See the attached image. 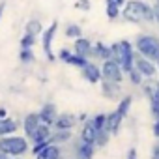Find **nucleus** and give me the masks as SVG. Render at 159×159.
Instances as JSON below:
<instances>
[{
	"mask_svg": "<svg viewBox=\"0 0 159 159\" xmlns=\"http://www.w3.org/2000/svg\"><path fill=\"white\" fill-rule=\"evenodd\" d=\"M19 60L23 64H34L36 62V56H34L32 49H21L19 51Z\"/></svg>",
	"mask_w": 159,
	"mask_h": 159,
	"instance_id": "c85d7f7f",
	"label": "nucleus"
},
{
	"mask_svg": "<svg viewBox=\"0 0 159 159\" xmlns=\"http://www.w3.org/2000/svg\"><path fill=\"white\" fill-rule=\"evenodd\" d=\"M62 157V152H60V144H45L38 153H36V159H60Z\"/></svg>",
	"mask_w": 159,
	"mask_h": 159,
	"instance_id": "4468645a",
	"label": "nucleus"
},
{
	"mask_svg": "<svg viewBox=\"0 0 159 159\" xmlns=\"http://www.w3.org/2000/svg\"><path fill=\"white\" fill-rule=\"evenodd\" d=\"M111 137H112V133H111L107 127L99 129V131H98V139H96V148H105V146L109 144Z\"/></svg>",
	"mask_w": 159,
	"mask_h": 159,
	"instance_id": "b1692460",
	"label": "nucleus"
},
{
	"mask_svg": "<svg viewBox=\"0 0 159 159\" xmlns=\"http://www.w3.org/2000/svg\"><path fill=\"white\" fill-rule=\"evenodd\" d=\"M140 86L146 98L150 99V103H159V81L157 79H144Z\"/></svg>",
	"mask_w": 159,
	"mask_h": 159,
	"instance_id": "1a4fd4ad",
	"label": "nucleus"
},
{
	"mask_svg": "<svg viewBox=\"0 0 159 159\" xmlns=\"http://www.w3.org/2000/svg\"><path fill=\"white\" fill-rule=\"evenodd\" d=\"M92 58L94 60H107V58H111V45H105L103 41H98V43H94V47H92Z\"/></svg>",
	"mask_w": 159,
	"mask_h": 159,
	"instance_id": "6ab92c4d",
	"label": "nucleus"
},
{
	"mask_svg": "<svg viewBox=\"0 0 159 159\" xmlns=\"http://www.w3.org/2000/svg\"><path fill=\"white\" fill-rule=\"evenodd\" d=\"M124 120H125V118H124L116 109H114L112 112H109V114H107V125H105V127L112 133V137H114V135H118V131H120V127H122V122H124Z\"/></svg>",
	"mask_w": 159,
	"mask_h": 159,
	"instance_id": "f3484780",
	"label": "nucleus"
},
{
	"mask_svg": "<svg viewBox=\"0 0 159 159\" xmlns=\"http://www.w3.org/2000/svg\"><path fill=\"white\" fill-rule=\"evenodd\" d=\"M92 122H94V125H96L98 131H99V129H103V127L107 125V114H105V112H99V114H96V116L92 118Z\"/></svg>",
	"mask_w": 159,
	"mask_h": 159,
	"instance_id": "7c9ffc66",
	"label": "nucleus"
},
{
	"mask_svg": "<svg viewBox=\"0 0 159 159\" xmlns=\"http://www.w3.org/2000/svg\"><path fill=\"white\" fill-rule=\"evenodd\" d=\"M152 133H153L155 139H159V118H155V124H153V127H152Z\"/></svg>",
	"mask_w": 159,
	"mask_h": 159,
	"instance_id": "f704fd0d",
	"label": "nucleus"
},
{
	"mask_svg": "<svg viewBox=\"0 0 159 159\" xmlns=\"http://www.w3.org/2000/svg\"><path fill=\"white\" fill-rule=\"evenodd\" d=\"M75 159H77V157H75Z\"/></svg>",
	"mask_w": 159,
	"mask_h": 159,
	"instance_id": "a19ab883",
	"label": "nucleus"
},
{
	"mask_svg": "<svg viewBox=\"0 0 159 159\" xmlns=\"http://www.w3.org/2000/svg\"><path fill=\"white\" fill-rule=\"evenodd\" d=\"M135 67L142 73L144 79H155L157 77V64L155 60H150L135 51Z\"/></svg>",
	"mask_w": 159,
	"mask_h": 159,
	"instance_id": "423d86ee",
	"label": "nucleus"
},
{
	"mask_svg": "<svg viewBox=\"0 0 159 159\" xmlns=\"http://www.w3.org/2000/svg\"><path fill=\"white\" fill-rule=\"evenodd\" d=\"M71 140V129H54L51 133V142L52 144H64Z\"/></svg>",
	"mask_w": 159,
	"mask_h": 159,
	"instance_id": "4be33fe9",
	"label": "nucleus"
},
{
	"mask_svg": "<svg viewBox=\"0 0 159 159\" xmlns=\"http://www.w3.org/2000/svg\"><path fill=\"white\" fill-rule=\"evenodd\" d=\"M36 41H38V38H36V36H32V34H26V32H25V36L21 38L19 45H21V49H32V47L36 45Z\"/></svg>",
	"mask_w": 159,
	"mask_h": 159,
	"instance_id": "cd10ccee",
	"label": "nucleus"
},
{
	"mask_svg": "<svg viewBox=\"0 0 159 159\" xmlns=\"http://www.w3.org/2000/svg\"><path fill=\"white\" fill-rule=\"evenodd\" d=\"M77 120H79L77 116H73V114H69V112H62V114L56 116L52 127H54V129H73V127L77 125Z\"/></svg>",
	"mask_w": 159,
	"mask_h": 159,
	"instance_id": "ddd939ff",
	"label": "nucleus"
},
{
	"mask_svg": "<svg viewBox=\"0 0 159 159\" xmlns=\"http://www.w3.org/2000/svg\"><path fill=\"white\" fill-rule=\"evenodd\" d=\"M99 84H101V92H103V96H105L107 99H118V98H120V94H122V90H120V83L105 81V79H103Z\"/></svg>",
	"mask_w": 159,
	"mask_h": 159,
	"instance_id": "2eb2a0df",
	"label": "nucleus"
},
{
	"mask_svg": "<svg viewBox=\"0 0 159 159\" xmlns=\"http://www.w3.org/2000/svg\"><path fill=\"white\" fill-rule=\"evenodd\" d=\"M131 103H133V98L131 96H124L120 101H118V107H116V111L124 116V118H127V114H129V109H131Z\"/></svg>",
	"mask_w": 159,
	"mask_h": 159,
	"instance_id": "5701e85b",
	"label": "nucleus"
},
{
	"mask_svg": "<svg viewBox=\"0 0 159 159\" xmlns=\"http://www.w3.org/2000/svg\"><path fill=\"white\" fill-rule=\"evenodd\" d=\"M92 47H94V43L88 38L81 36V38H77L75 43H73V52H77V54H81V56L90 60L92 58Z\"/></svg>",
	"mask_w": 159,
	"mask_h": 159,
	"instance_id": "9b49d317",
	"label": "nucleus"
},
{
	"mask_svg": "<svg viewBox=\"0 0 159 159\" xmlns=\"http://www.w3.org/2000/svg\"><path fill=\"white\" fill-rule=\"evenodd\" d=\"M152 159H159V144L153 146V150H152Z\"/></svg>",
	"mask_w": 159,
	"mask_h": 159,
	"instance_id": "e433bc0d",
	"label": "nucleus"
},
{
	"mask_svg": "<svg viewBox=\"0 0 159 159\" xmlns=\"http://www.w3.org/2000/svg\"><path fill=\"white\" fill-rule=\"evenodd\" d=\"M81 140L84 142H90V144H96V139H98V127L94 125L92 120H84L83 127H81Z\"/></svg>",
	"mask_w": 159,
	"mask_h": 159,
	"instance_id": "f8f14e48",
	"label": "nucleus"
},
{
	"mask_svg": "<svg viewBox=\"0 0 159 159\" xmlns=\"http://www.w3.org/2000/svg\"><path fill=\"white\" fill-rule=\"evenodd\" d=\"M122 17L129 23H153L155 17H153V6L142 2V0H129V2L124 4V10H122Z\"/></svg>",
	"mask_w": 159,
	"mask_h": 159,
	"instance_id": "f257e3e1",
	"label": "nucleus"
},
{
	"mask_svg": "<svg viewBox=\"0 0 159 159\" xmlns=\"http://www.w3.org/2000/svg\"><path fill=\"white\" fill-rule=\"evenodd\" d=\"M155 64H157V73H159V56L155 58Z\"/></svg>",
	"mask_w": 159,
	"mask_h": 159,
	"instance_id": "58836bf2",
	"label": "nucleus"
},
{
	"mask_svg": "<svg viewBox=\"0 0 159 159\" xmlns=\"http://www.w3.org/2000/svg\"><path fill=\"white\" fill-rule=\"evenodd\" d=\"M127 79H129V83L131 84H135V86H140L142 84V81H144V77H142V73L137 69V67H133V69H129L127 73Z\"/></svg>",
	"mask_w": 159,
	"mask_h": 159,
	"instance_id": "bb28decb",
	"label": "nucleus"
},
{
	"mask_svg": "<svg viewBox=\"0 0 159 159\" xmlns=\"http://www.w3.org/2000/svg\"><path fill=\"white\" fill-rule=\"evenodd\" d=\"M64 34H66V38L77 39V38H81V36H83V28H81V25L69 23V25H66V30H64Z\"/></svg>",
	"mask_w": 159,
	"mask_h": 159,
	"instance_id": "a878e982",
	"label": "nucleus"
},
{
	"mask_svg": "<svg viewBox=\"0 0 159 159\" xmlns=\"http://www.w3.org/2000/svg\"><path fill=\"white\" fill-rule=\"evenodd\" d=\"M43 25H41V21L39 19H28L26 21V25H25V32L26 34H32V36H41L43 34Z\"/></svg>",
	"mask_w": 159,
	"mask_h": 159,
	"instance_id": "412c9836",
	"label": "nucleus"
},
{
	"mask_svg": "<svg viewBox=\"0 0 159 159\" xmlns=\"http://www.w3.org/2000/svg\"><path fill=\"white\" fill-rule=\"evenodd\" d=\"M6 159H21V157H11V155H6Z\"/></svg>",
	"mask_w": 159,
	"mask_h": 159,
	"instance_id": "ea45409f",
	"label": "nucleus"
},
{
	"mask_svg": "<svg viewBox=\"0 0 159 159\" xmlns=\"http://www.w3.org/2000/svg\"><path fill=\"white\" fill-rule=\"evenodd\" d=\"M39 124H41L39 112H30V114H26V116H25V122H23L25 135H26V137H30V135L38 129V125H39Z\"/></svg>",
	"mask_w": 159,
	"mask_h": 159,
	"instance_id": "a211bd4d",
	"label": "nucleus"
},
{
	"mask_svg": "<svg viewBox=\"0 0 159 159\" xmlns=\"http://www.w3.org/2000/svg\"><path fill=\"white\" fill-rule=\"evenodd\" d=\"M81 75H83V79L86 83H90V84H99L101 81H103V75H101V66H98V64H94V62H86V66L81 69Z\"/></svg>",
	"mask_w": 159,
	"mask_h": 159,
	"instance_id": "6e6552de",
	"label": "nucleus"
},
{
	"mask_svg": "<svg viewBox=\"0 0 159 159\" xmlns=\"http://www.w3.org/2000/svg\"><path fill=\"white\" fill-rule=\"evenodd\" d=\"M101 75H103V79H105V81L122 83L125 73H124L122 66H120L116 60H112V58H107V60H103V62H101Z\"/></svg>",
	"mask_w": 159,
	"mask_h": 159,
	"instance_id": "39448f33",
	"label": "nucleus"
},
{
	"mask_svg": "<svg viewBox=\"0 0 159 159\" xmlns=\"http://www.w3.org/2000/svg\"><path fill=\"white\" fill-rule=\"evenodd\" d=\"M71 52H73V51H69V49H67V47H64V49H62V51H60V52H58V58H60V60H62V62H66V60H67V58H69V54H71Z\"/></svg>",
	"mask_w": 159,
	"mask_h": 159,
	"instance_id": "473e14b6",
	"label": "nucleus"
},
{
	"mask_svg": "<svg viewBox=\"0 0 159 159\" xmlns=\"http://www.w3.org/2000/svg\"><path fill=\"white\" fill-rule=\"evenodd\" d=\"M4 10H6V2H0V19L4 15Z\"/></svg>",
	"mask_w": 159,
	"mask_h": 159,
	"instance_id": "4c0bfd02",
	"label": "nucleus"
},
{
	"mask_svg": "<svg viewBox=\"0 0 159 159\" xmlns=\"http://www.w3.org/2000/svg\"><path fill=\"white\" fill-rule=\"evenodd\" d=\"M0 152L11 155V157H21L28 152V137H21V135H6L0 137Z\"/></svg>",
	"mask_w": 159,
	"mask_h": 159,
	"instance_id": "7ed1b4c3",
	"label": "nucleus"
},
{
	"mask_svg": "<svg viewBox=\"0 0 159 159\" xmlns=\"http://www.w3.org/2000/svg\"><path fill=\"white\" fill-rule=\"evenodd\" d=\"M17 129H19V124L13 118H10V116L0 118V137L13 135V133H17Z\"/></svg>",
	"mask_w": 159,
	"mask_h": 159,
	"instance_id": "aec40b11",
	"label": "nucleus"
},
{
	"mask_svg": "<svg viewBox=\"0 0 159 159\" xmlns=\"http://www.w3.org/2000/svg\"><path fill=\"white\" fill-rule=\"evenodd\" d=\"M75 8H77V10H81V11H90L92 4H90V0H77Z\"/></svg>",
	"mask_w": 159,
	"mask_h": 159,
	"instance_id": "2f4dec72",
	"label": "nucleus"
},
{
	"mask_svg": "<svg viewBox=\"0 0 159 159\" xmlns=\"http://www.w3.org/2000/svg\"><path fill=\"white\" fill-rule=\"evenodd\" d=\"M153 17L159 23V0H155V4H153Z\"/></svg>",
	"mask_w": 159,
	"mask_h": 159,
	"instance_id": "c9c22d12",
	"label": "nucleus"
},
{
	"mask_svg": "<svg viewBox=\"0 0 159 159\" xmlns=\"http://www.w3.org/2000/svg\"><path fill=\"white\" fill-rule=\"evenodd\" d=\"M56 30H58V21L51 23V25L43 30V34H41V45H43V51H45L49 62H54V58H56V56L52 54V39H54Z\"/></svg>",
	"mask_w": 159,
	"mask_h": 159,
	"instance_id": "0eeeda50",
	"label": "nucleus"
},
{
	"mask_svg": "<svg viewBox=\"0 0 159 159\" xmlns=\"http://www.w3.org/2000/svg\"><path fill=\"white\" fill-rule=\"evenodd\" d=\"M56 116H58V112H56V105H54V103H45V105L39 109V118H41V122L47 124V125H51V127H52Z\"/></svg>",
	"mask_w": 159,
	"mask_h": 159,
	"instance_id": "dca6fc26",
	"label": "nucleus"
},
{
	"mask_svg": "<svg viewBox=\"0 0 159 159\" xmlns=\"http://www.w3.org/2000/svg\"><path fill=\"white\" fill-rule=\"evenodd\" d=\"M94 153H96V144L84 142L81 139L75 142V157L77 159H92Z\"/></svg>",
	"mask_w": 159,
	"mask_h": 159,
	"instance_id": "9d476101",
	"label": "nucleus"
},
{
	"mask_svg": "<svg viewBox=\"0 0 159 159\" xmlns=\"http://www.w3.org/2000/svg\"><path fill=\"white\" fill-rule=\"evenodd\" d=\"M135 51L150 60H155L159 56V38L152 36V34H140L137 36L135 43H133Z\"/></svg>",
	"mask_w": 159,
	"mask_h": 159,
	"instance_id": "20e7f679",
	"label": "nucleus"
},
{
	"mask_svg": "<svg viewBox=\"0 0 159 159\" xmlns=\"http://www.w3.org/2000/svg\"><path fill=\"white\" fill-rule=\"evenodd\" d=\"M111 58L122 66L124 73H127L129 69L135 67V47H133V43L127 39H120V41L112 43L111 45Z\"/></svg>",
	"mask_w": 159,
	"mask_h": 159,
	"instance_id": "f03ea898",
	"label": "nucleus"
},
{
	"mask_svg": "<svg viewBox=\"0 0 159 159\" xmlns=\"http://www.w3.org/2000/svg\"><path fill=\"white\" fill-rule=\"evenodd\" d=\"M127 0H105V4H112V6H118V8H124V4Z\"/></svg>",
	"mask_w": 159,
	"mask_h": 159,
	"instance_id": "72a5a7b5",
	"label": "nucleus"
},
{
	"mask_svg": "<svg viewBox=\"0 0 159 159\" xmlns=\"http://www.w3.org/2000/svg\"><path fill=\"white\" fill-rule=\"evenodd\" d=\"M105 13H107V17H109L111 21H114V19H118V17L122 15L120 8H118V6H112V4H107V6H105Z\"/></svg>",
	"mask_w": 159,
	"mask_h": 159,
	"instance_id": "c756f323",
	"label": "nucleus"
},
{
	"mask_svg": "<svg viewBox=\"0 0 159 159\" xmlns=\"http://www.w3.org/2000/svg\"><path fill=\"white\" fill-rule=\"evenodd\" d=\"M86 62H88V58L77 54V52H71L69 58L66 60V64H69V66H73V67H79V69H83V67L86 66Z\"/></svg>",
	"mask_w": 159,
	"mask_h": 159,
	"instance_id": "393cba45",
	"label": "nucleus"
}]
</instances>
